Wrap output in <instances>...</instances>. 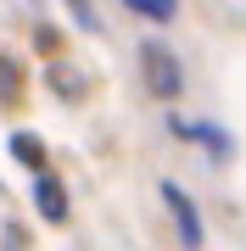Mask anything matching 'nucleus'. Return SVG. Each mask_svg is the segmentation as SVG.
Here are the masks:
<instances>
[{"instance_id":"obj_2","label":"nucleus","mask_w":246,"mask_h":251,"mask_svg":"<svg viewBox=\"0 0 246 251\" xmlns=\"http://www.w3.org/2000/svg\"><path fill=\"white\" fill-rule=\"evenodd\" d=\"M163 196H168V206H173V218H179V234H185V246H201V218L191 212L185 190H179V184H163Z\"/></svg>"},{"instance_id":"obj_4","label":"nucleus","mask_w":246,"mask_h":251,"mask_svg":"<svg viewBox=\"0 0 246 251\" xmlns=\"http://www.w3.org/2000/svg\"><path fill=\"white\" fill-rule=\"evenodd\" d=\"M11 151H17L28 168H45V145H39L34 134H17V140H11Z\"/></svg>"},{"instance_id":"obj_1","label":"nucleus","mask_w":246,"mask_h":251,"mask_svg":"<svg viewBox=\"0 0 246 251\" xmlns=\"http://www.w3.org/2000/svg\"><path fill=\"white\" fill-rule=\"evenodd\" d=\"M140 62H146V84H151L157 95H179V84H185V78H179V62H173L163 45H146Z\"/></svg>"},{"instance_id":"obj_5","label":"nucleus","mask_w":246,"mask_h":251,"mask_svg":"<svg viewBox=\"0 0 246 251\" xmlns=\"http://www.w3.org/2000/svg\"><path fill=\"white\" fill-rule=\"evenodd\" d=\"M140 17H173V0H129Z\"/></svg>"},{"instance_id":"obj_3","label":"nucleus","mask_w":246,"mask_h":251,"mask_svg":"<svg viewBox=\"0 0 246 251\" xmlns=\"http://www.w3.org/2000/svg\"><path fill=\"white\" fill-rule=\"evenodd\" d=\"M34 201H39V212H45L51 224H62V218H67V196H62V184H56V179H39V184H34Z\"/></svg>"}]
</instances>
